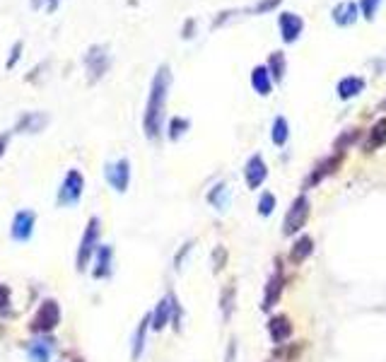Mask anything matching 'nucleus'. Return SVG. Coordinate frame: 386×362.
<instances>
[{"label":"nucleus","mask_w":386,"mask_h":362,"mask_svg":"<svg viewBox=\"0 0 386 362\" xmlns=\"http://www.w3.org/2000/svg\"><path fill=\"white\" fill-rule=\"evenodd\" d=\"M282 5V0H258L256 5H251V8H247L244 12L249 15H268L273 12V10H278Z\"/></svg>","instance_id":"33"},{"label":"nucleus","mask_w":386,"mask_h":362,"mask_svg":"<svg viewBox=\"0 0 386 362\" xmlns=\"http://www.w3.org/2000/svg\"><path fill=\"white\" fill-rule=\"evenodd\" d=\"M48 121H51V116H48L46 111H24V114H19V119L15 121L12 133L37 135V133H41V131H46Z\"/></svg>","instance_id":"12"},{"label":"nucleus","mask_w":386,"mask_h":362,"mask_svg":"<svg viewBox=\"0 0 386 362\" xmlns=\"http://www.w3.org/2000/svg\"><path fill=\"white\" fill-rule=\"evenodd\" d=\"M343 162H345V155H338V153H331V155H326L324 160H319V162L309 169V174L305 177V181H302V193L316 189L324 179L338 174L340 167H343Z\"/></svg>","instance_id":"6"},{"label":"nucleus","mask_w":386,"mask_h":362,"mask_svg":"<svg viewBox=\"0 0 386 362\" xmlns=\"http://www.w3.org/2000/svg\"><path fill=\"white\" fill-rule=\"evenodd\" d=\"M29 5H32V10H39L44 5V0H29Z\"/></svg>","instance_id":"44"},{"label":"nucleus","mask_w":386,"mask_h":362,"mask_svg":"<svg viewBox=\"0 0 386 362\" xmlns=\"http://www.w3.org/2000/svg\"><path fill=\"white\" fill-rule=\"evenodd\" d=\"M114 273V249L109 244H99L95 254V266H92V278L95 280H106Z\"/></svg>","instance_id":"17"},{"label":"nucleus","mask_w":386,"mask_h":362,"mask_svg":"<svg viewBox=\"0 0 386 362\" xmlns=\"http://www.w3.org/2000/svg\"><path fill=\"white\" fill-rule=\"evenodd\" d=\"M82 66H85V70H87V82H90V85L99 82L111 68L109 46H106V44H92L85 51V56H82Z\"/></svg>","instance_id":"4"},{"label":"nucleus","mask_w":386,"mask_h":362,"mask_svg":"<svg viewBox=\"0 0 386 362\" xmlns=\"http://www.w3.org/2000/svg\"><path fill=\"white\" fill-rule=\"evenodd\" d=\"M266 329H268V336H271L273 345L290 343L292 334H295V326H292V321L287 314H273L271 319H268Z\"/></svg>","instance_id":"15"},{"label":"nucleus","mask_w":386,"mask_h":362,"mask_svg":"<svg viewBox=\"0 0 386 362\" xmlns=\"http://www.w3.org/2000/svg\"><path fill=\"white\" fill-rule=\"evenodd\" d=\"M172 316H174V292L169 290L167 295L155 305V309L150 312V329L164 331L172 324Z\"/></svg>","instance_id":"14"},{"label":"nucleus","mask_w":386,"mask_h":362,"mask_svg":"<svg viewBox=\"0 0 386 362\" xmlns=\"http://www.w3.org/2000/svg\"><path fill=\"white\" fill-rule=\"evenodd\" d=\"M22 51H24V41L17 39V41L10 46V56H8V61H5V70H12V68L17 66V61L22 58Z\"/></svg>","instance_id":"35"},{"label":"nucleus","mask_w":386,"mask_h":362,"mask_svg":"<svg viewBox=\"0 0 386 362\" xmlns=\"http://www.w3.org/2000/svg\"><path fill=\"white\" fill-rule=\"evenodd\" d=\"M278 29H280V39L285 46L300 41L302 32H305V19L300 17L297 12H290V10H282L278 15Z\"/></svg>","instance_id":"11"},{"label":"nucleus","mask_w":386,"mask_h":362,"mask_svg":"<svg viewBox=\"0 0 386 362\" xmlns=\"http://www.w3.org/2000/svg\"><path fill=\"white\" fill-rule=\"evenodd\" d=\"M189 128H191V121H189L186 116H172L167 124V138L172 140V143H177V140H182L184 135H186Z\"/></svg>","instance_id":"30"},{"label":"nucleus","mask_w":386,"mask_h":362,"mask_svg":"<svg viewBox=\"0 0 386 362\" xmlns=\"http://www.w3.org/2000/svg\"><path fill=\"white\" fill-rule=\"evenodd\" d=\"M53 355V341L46 336H39V339L29 341L27 345V360L29 362H51Z\"/></svg>","instance_id":"23"},{"label":"nucleus","mask_w":386,"mask_h":362,"mask_svg":"<svg viewBox=\"0 0 386 362\" xmlns=\"http://www.w3.org/2000/svg\"><path fill=\"white\" fill-rule=\"evenodd\" d=\"M360 140H363V131H360V128H345V131H340L338 138L334 140V153L345 155L355 143H360Z\"/></svg>","instance_id":"28"},{"label":"nucleus","mask_w":386,"mask_h":362,"mask_svg":"<svg viewBox=\"0 0 386 362\" xmlns=\"http://www.w3.org/2000/svg\"><path fill=\"white\" fill-rule=\"evenodd\" d=\"M99 237H102V220L97 215H92L85 225V232H82V239L77 244V254H75V268L77 271H87L90 261L95 258L97 249H99Z\"/></svg>","instance_id":"2"},{"label":"nucleus","mask_w":386,"mask_h":362,"mask_svg":"<svg viewBox=\"0 0 386 362\" xmlns=\"http://www.w3.org/2000/svg\"><path fill=\"white\" fill-rule=\"evenodd\" d=\"M234 353H237V341H229L227 345V358H224V362H234Z\"/></svg>","instance_id":"42"},{"label":"nucleus","mask_w":386,"mask_h":362,"mask_svg":"<svg viewBox=\"0 0 386 362\" xmlns=\"http://www.w3.org/2000/svg\"><path fill=\"white\" fill-rule=\"evenodd\" d=\"M227 258H229V251L224 244H218V247L213 249V273H220L224 266H227Z\"/></svg>","instance_id":"34"},{"label":"nucleus","mask_w":386,"mask_h":362,"mask_svg":"<svg viewBox=\"0 0 386 362\" xmlns=\"http://www.w3.org/2000/svg\"><path fill=\"white\" fill-rule=\"evenodd\" d=\"M365 87H367L365 77H360V75H345V77H340L338 85H336V95H338L340 102H350V99H355V97L363 95Z\"/></svg>","instance_id":"18"},{"label":"nucleus","mask_w":386,"mask_h":362,"mask_svg":"<svg viewBox=\"0 0 386 362\" xmlns=\"http://www.w3.org/2000/svg\"><path fill=\"white\" fill-rule=\"evenodd\" d=\"M104 179L116 193H126L131 186V160L119 158L104 164Z\"/></svg>","instance_id":"9"},{"label":"nucleus","mask_w":386,"mask_h":362,"mask_svg":"<svg viewBox=\"0 0 386 362\" xmlns=\"http://www.w3.org/2000/svg\"><path fill=\"white\" fill-rule=\"evenodd\" d=\"M266 68H268V73H271L273 82H276V85H280V82L285 80V75H287V56H285V51L268 53Z\"/></svg>","instance_id":"25"},{"label":"nucleus","mask_w":386,"mask_h":362,"mask_svg":"<svg viewBox=\"0 0 386 362\" xmlns=\"http://www.w3.org/2000/svg\"><path fill=\"white\" fill-rule=\"evenodd\" d=\"M82 193H85V174L77 167H70L56 191V205L58 208H73L82 200Z\"/></svg>","instance_id":"3"},{"label":"nucleus","mask_w":386,"mask_h":362,"mask_svg":"<svg viewBox=\"0 0 386 362\" xmlns=\"http://www.w3.org/2000/svg\"><path fill=\"white\" fill-rule=\"evenodd\" d=\"M372 66L377 68V70H384V68H386V61H374Z\"/></svg>","instance_id":"46"},{"label":"nucleus","mask_w":386,"mask_h":362,"mask_svg":"<svg viewBox=\"0 0 386 362\" xmlns=\"http://www.w3.org/2000/svg\"><path fill=\"white\" fill-rule=\"evenodd\" d=\"M58 5H61V0H44V8H46V12H48V15L56 12Z\"/></svg>","instance_id":"43"},{"label":"nucleus","mask_w":386,"mask_h":362,"mask_svg":"<svg viewBox=\"0 0 386 362\" xmlns=\"http://www.w3.org/2000/svg\"><path fill=\"white\" fill-rule=\"evenodd\" d=\"M61 316H63V312L56 300H44L41 305H39V309L34 312L32 321H29V331L39 336L51 334V331L61 324Z\"/></svg>","instance_id":"7"},{"label":"nucleus","mask_w":386,"mask_h":362,"mask_svg":"<svg viewBox=\"0 0 386 362\" xmlns=\"http://www.w3.org/2000/svg\"><path fill=\"white\" fill-rule=\"evenodd\" d=\"M10 287L8 285H3V283H0V312H8V307H10Z\"/></svg>","instance_id":"39"},{"label":"nucleus","mask_w":386,"mask_h":362,"mask_svg":"<svg viewBox=\"0 0 386 362\" xmlns=\"http://www.w3.org/2000/svg\"><path fill=\"white\" fill-rule=\"evenodd\" d=\"M46 68H48V61H41V63H39L37 68H32V73H29V75H27V82H32V80H34V77H37V75H41V73L46 70Z\"/></svg>","instance_id":"41"},{"label":"nucleus","mask_w":386,"mask_h":362,"mask_svg":"<svg viewBox=\"0 0 386 362\" xmlns=\"http://www.w3.org/2000/svg\"><path fill=\"white\" fill-rule=\"evenodd\" d=\"M249 82H251V90L256 92L258 97H271L273 85H276L273 77H271V73H268L266 63H263V66L251 68V77H249Z\"/></svg>","instance_id":"22"},{"label":"nucleus","mask_w":386,"mask_h":362,"mask_svg":"<svg viewBox=\"0 0 386 362\" xmlns=\"http://www.w3.org/2000/svg\"><path fill=\"white\" fill-rule=\"evenodd\" d=\"M377 111H382V114H386V97H384V99L377 104Z\"/></svg>","instance_id":"45"},{"label":"nucleus","mask_w":386,"mask_h":362,"mask_svg":"<svg viewBox=\"0 0 386 362\" xmlns=\"http://www.w3.org/2000/svg\"><path fill=\"white\" fill-rule=\"evenodd\" d=\"M276 205H278L276 193H271V191H263V193L258 196L256 210H258V215H261V218H271L273 210H276Z\"/></svg>","instance_id":"31"},{"label":"nucleus","mask_w":386,"mask_h":362,"mask_svg":"<svg viewBox=\"0 0 386 362\" xmlns=\"http://www.w3.org/2000/svg\"><path fill=\"white\" fill-rule=\"evenodd\" d=\"M363 153H377L379 148H384L386 145V116H382V119H377L372 124V128L367 131V135L363 138Z\"/></svg>","instance_id":"19"},{"label":"nucleus","mask_w":386,"mask_h":362,"mask_svg":"<svg viewBox=\"0 0 386 362\" xmlns=\"http://www.w3.org/2000/svg\"><path fill=\"white\" fill-rule=\"evenodd\" d=\"M244 10H234V8H229V10H222V12H218L213 17V22H210V29H220L222 24H227L229 19L232 17H237V15H242Z\"/></svg>","instance_id":"36"},{"label":"nucleus","mask_w":386,"mask_h":362,"mask_svg":"<svg viewBox=\"0 0 386 362\" xmlns=\"http://www.w3.org/2000/svg\"><path fill=\"white\" fill-rule=\"evenodd\" d=\"M382 3L384 0H360V15H363V19L374 22V19H377L379 8H382Z\"/></svg>","instance_id":"32"},{"label":"nucleus","mask_w":386,"mask_h":362,"mask_svg":"<svg viewBox=\"0 0 386 362\" xmlns=\"http://www.w3.org/2000/svg\"><path fill=\"white\" fill-rule=\"evenodd\" d=\"M10 138H12V128H10V131H3V133H0V160H3L5 153H8Z\"/></svg>","instance_id":"40"},{"label":"nucleus","mask_w":386,"mask_h":362,"mask_svg":"<svg viewBox=\"0 0 386 362\" xmlns=\"http://www.w3.org/2000/svg\"><path fill=\"white\" fill-rule=\"evenodd\" d=\"M148 331H150V314L140 319L138 329H135V334H133V343H131V360H133V362H138L140 358H143V353H145V339H148Z\"/></svg>","instance_id":"27"},{"label":"nucleus","mask_w":386,"mask_h":362,"mask_svg":"<svg viewBox=\"0 0 386 362\" xmlns=\"http://www.w3.org/2000/svg\"><path fill=\"white\" fill-rule=\"evenodd\" d=\"M266 179H268L266 160H263L261 153H253L251 158L247 160V164H244V181H247V189H251V191L261 189V186L266 184Z\"/></svg>","instance_id":"13"},{"label":"nucleus","mask_w":386,"mask_h":362,"mask_svg":"<svg viewBox=\"0 0 386 362\" xmlns=\"http://www.w3.org/2000/svg\"><path fill=\"white\" fill-rule=\"evenodd\" d=\"M205 200H208V203L213 205L215 210H227L229 200H232V191H229V186L224 184V181H218V184H215L213 189L208 191Z\"/></svg>","instance_id":"26"},{"label":"nucleus","mask_w":386,"mask_h":362,"mask_svg":"<svg viewBox=\"0 0 386 362\" xmlns=\"http://www.w3.org/2000/svg\"><path fill=\"white\" fill-rule=\"evenodd\" d=\"M234 307H237V285L232 280L220 290V314H222V321L227 324L234 314Z\"/></svg>","instance_id":"24"},{"label":"nucleus","mask_w":386,"mask_h":362,"mask_svg":"<svg viewBox=\"0 0 386 362\" xmlns=\"http://www.w3.org/2000/svg\"><path fill=\"white\" fill-rule=\"evenodd\" d=\"M271 140L276 148H285L287 140H290V121L285 119V116H276L273 119V126H271Z\"/></svg>","instance_id":"29"},{"label":"nucleus","mask_w":386,"mask_h":362,"mask_svg":"<svg viewBox=\"0 0 386 362\" xmlns=\"http://www.w3.org/2000/svg\"><path fill=\"white\" fill-rule=\"evenodd\" d=\"M34 227H37V213L34 210H17L12 215V222H10V237L12 242H29L34 237Z\"/></svg>","instance_id":"10"},{"label":"nucleus","mask_w":386,"mask_h":362,"mask_svg":"<svg viewBox=\"0 0 386 362\" xmlns=\"http://www.w3.org/2000/svg\"><path fill=\"white\" fill-rule=\"evenodd\" d=\"M305 341H295V343H285V345H276L271 350V355L266 358V362H297L300 355L305 353Z\"/></svg>","instance_id":"21"},{"label":"nucleus","mask_w":386,"mask_h":362,"mask_svg":"<svg viewBox=\"0 0 386 362\" xmlns=\"http://www.w3.org/2000/svg\"><path fill=\"white\" fill-rule=\"evenodd\" d=\"M311 254H314V239H311L309 234H300V237L292 242L290 254H287V263H290V266H302Z\"/></svg>","instance_id":"20"},{"label":"nucleus","mask_w":386,"mask_h":362,"mask_svg":"<svg viewBox=\"0 0 386 362\" xmlns=\"http://www.w3.org/2000/svg\"><path fill=\"white\" fill-rule=\"evenodd\" d=\"M360 17H363V15H360V3H355V0H340V3L334 5V10H331V19H334V24L340 29L353 27Z\"/></svg>","instance_id":"16"},{"label":"nucleus","mask_w":386,"mask_h":362,"mask_svg":"<svg viewBox=\"0 0 386 362\" xmlns=\"http://www.w3.org/2000/svg\"><path fill=\"white\" fill-rule=\"evenodd\" d=\"M309 215H311L309 196L300 193L295 200H292L290 208H287V213H285V220H282V234H285V237H295L297 232H302V229L307 227V222H309Z\"/></svg>","instance_id":"5"},{"label":"nucleus","mask_w":386,"mask_h":362,"mask_svg":"<svg viewBox=\"0 0 386 362\" xmlns=\"http://www.w3.org/2000/svg\"><path fill=\"white\" fill-rule=\"evenodd\" d=\"M285 268H282V261L276 258V271L271 273V278L266 280V287H263V300H261V309L263 312H273V307L280 302L282 290H285Z\"/></svg>","instance_id":"8"},{"label":"nucleus","mask_w":386,"mask_h":362,"mask_svg":"<svg viewBox=\"0 0 386 362\" xmlns=\"http://www.w3.org/2000/svg\"><path fill=\"white\" fill-rule=\"evenodd\" d=\"M195 27H198L195 17H186V19H184V27H182V39H184V41H191V39L195 37Z\"/></svg>","instance_id":"37"},{"label":"nucleus","mask_w":386,"mask_h":362,"mask_svg":"<svg viewBox=\"0 0 386 362\" xmlns=\"http://www.w3.org/2000/svg\"><path fill=\"white\" fill-rule=\"evenodd\" d=\"M172 68L167 63L155 70L153 82H150L148 102H145V114H143V131L148 140H160L164 131V114H167V102L169 90H172Z\"/></svg>","instance_id":"1"},{"label":"nucleus","mask_w":386,"mask_h":362,"mask_svg":"<svg viewBox=\"0 0 386 362\" xmlns=\"http://www.w3.org/2000/svg\"><path fill=\"white\" fill-rule=\"evenodd\" d=\"M191 249H193V242H186V244L182 247V251H179L177 256H174V268H177V271L184 266V261H186V256L191 254Z\"/></svg>","instance_id":"38"}]
</instances>
